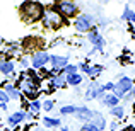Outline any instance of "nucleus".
I'll use <instances>...</instances> for the list:
<instances>
[{
    "mask_svg": "<svg viewBox=\"0 0 135 131\" xmlns=\"http://www.w3.org/2000/svg\"><path fill=\"white\" fill-rule=\"evenodd\" d=\"M19 10H21V15H22V19L26 22H38V20L43 19L45 7L40 2H24L19 7Z\"/></svg>",
    "mask_w": 135,
    "mask_h": 131,
    "instance_id": "obj_1",
    "label": "nucleus"
},
{
    "mask_svg": "<svg viewBox=\"0 0 135 131\" xmlns=\"http://www.w3.org/2000/svg\"><path fill=\"white\" fill-rule=\"evenodd\" d=\"M41 22H43V27H46V29H58V27H62V24H65V19L53 7H48L43 12Z\"/></svg>",
    "mask_w": 135,
    "mask_h": 131,
    "instance_id": "obj_2",
    "label": "nucleus"
},
{
    "mask_svg": "<svg viewBox=\"0 0 135 131\" xmlns=\"http://www.w3.org/2000/svg\"><path fill=\"white\" fill-rule=\"evenodd\" d=\"M53 9L63 17V19H70V17H75L79 12V5L75 2H70V0H62V2H56L53 5Z\"/></svg>",
    "mask_w": 135,
    "mask_h": 131,
    "instance_id": "obj_3",
    "label": "nucleus"
},
{
    "mask_svg": "<svg viewBox=\"0 0 135 131\" xmlns=\"http://www.w3.org/2000/svg\"><path fill=\"white\" fill-rule=\"evenodd\" d=\"M96 19L92 14H79L74 20V27H75L77 33H89L91 29H94Z\"/></svg>",
    "mask_w": 135,
    "mask_h": 131,
    "instance_id": "obj_4",
    "label": "nucleus"
},
{
    "mask_svg": "<svg viewBox=\"0 0 135 131\" xmlns=\"http://www.w3.org/2000/svg\"><path fill=\"white\" fill-rule=\"evenodd\" d=\"M106 92L103 90V85H99V82H91L89 87H87L86 90V95H84V99L86 101H94V99H98V101H103V97H104Z\"/></svg>",
    "mask_w": 135,
    "mask_h": 131,
    "instance_id": "obj_5",
    "label": "nucleus"
},
{
    "mask_svg": "<svg viewBox=\"0 0 135 131\" xmlns=\"http://www.w3.org/2000/svg\"><path fill=\"white\" fill-rule=\"evenodd\" d=\"M87 41H89V43L92 44V48H94L96 51H101V53H103L106 41H104V38L99 34L98 27H94V29H91L89 33H87Z\"/></svg>",
    "mask_w": 135,
    "mask_h": 131,
    "instance_id": "obj_6",
    "label": "nucleus"
},
{
    "mask_svg": "<svg viewBox=\"0 0 135 131\" xmlns=\"http://www.w3.org/2000/svg\"><path fill=\"white\" fill-rule=\"evenodd\" d=\"M50 63V55L45 51H34L33 55H31V66H33L34 70H41L45 65H48Z\"/></svg>",
    "mask_w": 135,
    "mask_h": 131,
    "instance_id": "obj_7",
    "label": "nucleus"
},
{
    "mask_svg": "<svg viewBox=\"0 0 135 131\" xmlns=\"http://www.w3.org/2000/svg\"><path fill=\"white\" fill-rule=\"evenodd\" d=\"M50 63H51L53 70H62L69 65V56H60V55H50Z\"/></svg>",
    "mask_w": 135,
    "mask_h": 131,
    "instance_id": "obj_8",
    "label": "nucleus"
},
{
    "mask_svg": "<svg viewBox=\"0 0 135 131\" xmlns=\"http://www.w3.org/2000/svg\"><path fill=\"white\" fill-rule=\"evenodd\" d=\"M26 121V112L24 111H17L14 112V114H10L9 118H7V126L9 128H17V126H21V123Z\"/></svg>",
    "mask_w": 135,
    "mask_h": 131,
    "instance_id": "obj_9",
    "label": "nucleus"
},
{
    "mask_svg": "<svg viewBox=\"0 0 135 131\" xmlns=\"http://www.w3.org/2000/svg\"><path fill=\"white\" fill-rule=\"evenodd\" d=\"M48 83L51 85V90H55V88H63V87H67V75L65 73H58V75L51 77V78L48 80Z\"/></svg>",
    "mask_w": 135,
    "mask_h": 131,
    "instance_id": "obj_10",
    "label": "nucleus"
},
{
    "mask_svg": "<svg viewBox=\"0 0 135 131\" xmlns=\"http://www.w3.org/2000/svg\"><path fill=\"white\" fill-rule=\"evenodd\" d=\"M77 119H80V121H84V123H91V119H92V116H94V111H91V109H87V107H77V112L75 114Z\"/></svg>",
    "mask_w": 135,
    "mask_h": 131,
    "instance_id": "obj_11",
    "label": "nucleus"
},
{
    "mask_svg": "<svg viewBox=\"0 0 135 131\" xmlns=\"http://www.w3.org/2000/svg\"><path fill=\"white\" fill-rule=\"evenodd\" d=\"M2 90L7 92V95H9L10 101H19V99H21V90H19V88H16V85L10 83V82L5 83V85L2 87Z\"/></svg>",
    "mask_w": 135,
    "mask_h": 131,
    "instance_id": "obj_12",
    "label": "nucleus"
},
{
    "mask_svg": "<svg viewBox=\"0 0 135 131\" xmlns=\"http://www.w3.org/2000/svg\"><path fill=\"white\" fill-rule=\"evenodd\" d=\"M0 73H3L5 77H10L14 73V63L10 60L0 58Z\"/></svg>",
    "mask_w": 135,
    "mask_h": 131,
    "instance_id": "obj_13",
    "label": "nucleus"
},
{
    "mask_svg": "<svg viewBox=\"0 0 135 131\" xmlns=\"http://www.w3.org/2000/svg\"><path fill=\"white\" fill-rule=\"evenodd\" d=\"M91 123H92V124H94L99 131H104V128H106V119H104V116H103L101 112H98V111H94V116H92Z\"/></svg>",
    "mask_w": 135,
    "mask_h": 131,
    "instance_id": "obj_14",
    "label": "nucleus"
},
{
    "mask_svg": "<svg viewBox=\"0 0 135 131\" xmlns=\"http://www.w3.org/2000/svg\"><path fill=\"white\" fill-rule=\"evenodd\" d=\"M84 82V77L80 75V73H74V75H67V85H70V87H79L80 83Z\"/></svg>",
    "mask_w": 135,
    "mask_h": 131,
    "instance_id": "obj_15",
    "label": "nucleus"
},
{
    "mask_svg": "<svg viewBox=\"0 0 135 131\" xmlns=\"http://www.w3.org/2000/svg\"><path fill=\"white\" fill-rule=\"evenodd\" d=\"M103 65H89L87 66V70H86V75L87 77H91V78H96V77H99L103 73Z\"/></svg>",
    "mask_w": 135,
    "mask_h": 131,
    "instance_id": "obj_16",
    "label": "nucleus"
},
{
    "mask_svg": "<svg viewBox=\"0 0 135 131\" xmlns=\"http://www.w3.org/2000/svg\"><path fill=\"white\" fill-rule=\"evenodd\" d=\"M103 104L106 106V107H116V106H118V102H120V99L118 97H115V95L113 94H104V97H103Z\"/></svg>",
    "mask_w": 135,
    "mask_h": 131,
    "instance_id": "obj_17",
    "label": "nucleus"
},
{
    "mask_svg": "<svg viewBox=\"0 0 135 131\" xmlns=\"http://www.w3.org/2000/svg\"><path fill=\"white\" fill-rule=\"evenodd\" d=\"M43 124H45V128H60V126H62V121H60L58 118H48V116H45Z\"/></svg>",
    "mask_w": 135,
    "mask_h": 131,
    "instance_id": "obj_18",
    "label": "nucleus"
},
{
    "mask_svg": "<svg viewBox=\"0 0 135 131\" xmlns=\"http://www.w3.org/2000/svg\"><path fill=\"white\" fill-rule=\"evenodd\" d=\"M123 20H127V22L130 24H135V12L132 9H130L128 5H125V10H123V15H122Z\"/></svg>",
    "mask_w": 135,
    "mask_h": 131,
    "instance_id": "obj_19",
    "label": "nucleus"
},
{
    "mask_svg": "<svg viewBox=\"0 0 135 131\" xmlns=\"http://www.w3.org/2000/svg\"><path fill=\"white\" fill-rule=\"evenodd\" d=\"M109 112H111V116H113V118H116V119H122L123 116H125V107L118 104L116 107H111V109H109Z\"/></svg>",
    "mask_w": 135,
    "mask_h": 131,
    "instance_id": "obj_20",
    "label": "nucleus"
},
{
    "mask_svg": "<svg viewBox=\"0 0 135 131\" xmlns=\"http://www.w3.org/2000/svg\"><path fill=\"white\" fill-rule=\"evenodd\" d=\"M75 112H77V106H63V107H60V114L62 116L75 114Z\"/></svg>",
    "mask_w": 135,
    "mask_h": 131,
    "instance_id": "obj_21",
    "label": "nucleus"
},
{
    "mask_svg": "<svg viewBox=\"0 0 135 131\" xmlns=\"http://www.w3.org/2000/svg\"><path fill=\"white\" fill-rule=\"evenodd\" d=\"M27 109H29V112H33V114H38V112L41 111V102H40V101H33V102H29Z\"/></svg>",
    "mask_w": 135,
    "mask_h": 131,
    "instance_id": "obj_22",
    "label": "nucleus"
},
{
    "mask_svg": "<svg viewBox=\"0 0 135 131\" xmlns=\"http://www.w3.org/2000/svg\"><path fill=\"white\" fill-rule=\"evenodd\" d=\"M77 70H79L77 65H70V63H69V65L63 68V73H65V75H74V73H79Z\"/></svg>",
    "mask_w": 135,
    "mask_h": 131,
    "instance_id": "obj_23",
    "label": "nucleus"
},
{
    "mask_svg": "<svg viewBox=\"0 0 135 131\" xmlns=\"http://www.w3.org/2000/svg\"><path fill=\"white\" fill-rule=\"evenodd\" d=\"M53 107H55V101H45V102H41V109H45L46 112L53 111Z\"/></svg>",
    "mask_w": 135,
    "mask_h": 131,
    "instance_id": "obj_24",
    "label": "nucleus"
},
{
    "mask_svg": "<svg viewBox=\"0 0 135 131\" xmlns=\"http://www.w3.org/2000/svg\"><path fill=\"white\" fill-rule=\"evenodd\" d=\"M80 131H99V129L96 128L92 123H84V124L80 126Z\"/></svg>",
    "mask_w": 135,
    "mask_h": 131,
    "instance_id": "obj_25",
    "label": "nucleus"
},
{
    "mask_svg": "<svg viewBox=\"0 0 135 131\" xmlns=\"http://www.w3.org/2000/svg\"><path fill=\"white\" fill-rule=\"evenodd\" d=\"M103 90H104L106 94H111V92L115 90V83L113 82H106L104 85H103Z\"/></svg>",
    "mask_w": 135,
    "mask_h": 131,
    "instance_id": "obj_26",
    "label": "nucleus"
},
{
    "mask_svg": "<svg viewBox=\"0 0 135 131\" xmlns=\"http://www.w3.org/2000/svg\"><path fill=\"white\" fill-rule=\"evenodd\" d=\"M9 101H10V99H9V95H7V92L0 88V104H7Z\"/></svg>",
    "mask_w": 135,
    "mask_h": 131,
    "instance_id": "obj_27",
    "label": "nucleus"
},
{
    "mask_svg": "<svg viewBox=\"0 0 135 131\" xmlns=\"http://www.w3.org/2000/svg\"><path fill=\"white\" fill-rule=\"evenodd\" d=\"M21 66H22V70H27V66H29V61H27L26 58H21Z\"/></svg>",
    "mask_w": 135,
    "mask_h": 131,
    "instance_id": "obj_28",
    "label": "nucleus"
},
{
    "mask_svg": "<svg viewBox=\"0 0 135 131\" xmlns=\"http://www.w3.org/2000/svg\"><path fill=\"white\" fill-rule=\"evenodd\" d=\"M34 118H36V114H33V112H29V111L26 112V121H31V119H34Z\"/></svg>",
    "mask_w": 135,
    "mask_h": 131,
    "instance_id": "obj_29",
    "label": "nucleus"
},
{
    "mask_svg": "<svg viewBox=\"0 0 135 131\" xmlns=\"http://www.w3.org/2000/svg\"><path fill=\"white\" fill-rule=\"evenodd\" d=\"M109 129H111V131H116V129H118V123H111V124H109Z\"/></svg>",
    "mask_w": 135,
    "mask_h": 131,
    "instance_id": "obj_30",
    "label": "nucleus"
},
{
    "mask_svg": "<svg viewBox=\"0 0 135 131\" xmlns=\"http://www.w3.org/2000/svg\"><path fill=\"white\" fill-rule=\"evenodd\" d=\"M0 109H2V111H7V104H0Z\"/></svg>",
    "mask_w": 135,
    "mask_h": 131,
    "instance_id": "obj_31",
    "label": "nucleus"
},
{
    "mask_svg": "<svg viewBox=\"0 0 135 131\" xmlns=\"http://www.w3.org/2000/svg\"><path fill=\"white\" fill-rule=\"evenodd\" d=\"M130 94H132V99H133V101H135V87L132 88V92H130Z\"/></svg>",
    "mask_w": 135,
    "mask_h": 131,
    "instance_id": "obj_32",
    "label": "nucleus"
},
{
    "mask_svg": "<svg viewBox=\"0 0 135 131\" xmlns=\"http://www.w3.org/2000/svg\"><path fill=\"white\" fill-rule=\"evenodd\" d=\"M62 131H70V128H67V126H62Z\"/></svg>",
    "mask_w": 135,
    "mask_h": 131,
    "instance_id": "obj_33",
    "label": "nucleus"
},
{
    "mask_svg": "<svg viewBox=\"0 0 135 131\" xmlns=\"http://www.w3.org/2000/svg\"><path fill=\"white\" fill-rule=\"evenodd\" d=\"M14 131H22V129H21V126H17V128H14Z\"/></svg>",
    "mask_w": 135,
    "mask_h": 131,
    "instance_id": "obj_34",
    "label": "nucleus"
},
{
    "mask_svg": "<svg viewBox=\"0 0 135 131\" xmlns=\"http://www.w3.org/2000/svg\"><path fill=\"white\" fill-rule=\"evenodd\" d=\"M132 82H133V87H135V78H133V80H132Z\"/></svg>",
    "mask_w": 135,
    "mask_h": 131,
    "instance_id": "obj_35",
    "label": "nucleus"
}]
</instances>
